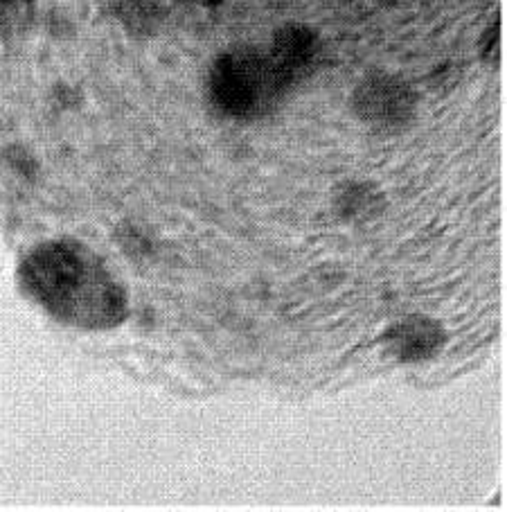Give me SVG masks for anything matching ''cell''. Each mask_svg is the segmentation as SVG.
I'll use <instances>...</instances> for the list:
<instances>
[{"instance_id":"6da1fadb","label":"cell","mask_w":507,"mask_h":512,"mask_svg":"<svg viewBox=\"0 0 507 512\" xmlns=\"http://www.w3.org/2000/svg\"><path fill=\"white\" fill-rule=\"evenodd\" d=\"M28 294L59 321L106 330L127 314V294L91 251L73 242H48L21 267Z\"/></svg>"},{"instance_id":"7a4b0ae2","label":"cell","mask_w":507,"mask_h":512,"mask_svg":"<svg viewBox=\"0 0 507 512\" xmlns=\"http://www.w3.org/2000/svg\"><path fill=\"white\" fill-rule=\"evenodd\" d=\"M287 91L269 55L257 50L228 52L210 70L212 104L228 118H262L278 107Z\"/></svg>"},{"instance_id":"3957f363","label":"cell","mask_w":507,"mask_h":512,"mask_svg":"<svg viewBox=\"0 0 507 512\" xmlns=\"http://www.w3.org/2000/svg\"><path fill=\"white\" fill-rule=\"evenodd\" d=\"M354 113L375 131L408 127L417 111V95L406 79L390 73L363 77L352 95Z\"/></svg>"},{"instance_id":"277c9868","label":"cell","mask_w":507,"mask_h":512,"mask_svg":"<svg viewBox=\"0 0 507 512\" xmlns=\"http://www.w3.org/2000/svg\"><path fill=\"white\" fill-rule=\"evenodd\" d=\"M318 37L307 25L289 23L275 32L269 59L278 70L284 86L291 88L298 79L307 77L318 59Z\"/></svg>"},{"instance_id":"5b68a950","label":"cell","mask_w":507,"mask_h":512,"mask_svg":"<svg viewBox=\"0 0 507 512\" xmlns=\"http://www.w3.org/2000/svg\"><path fill=\"white\" fill-rule=\"evenodd\" d=\"M444 341H447V334L442 325L426 316H411V319L393 325L386 334L388 350L406 364L433 359L442 350Z\"/></svg>"},{"instance_id":"8992f818","label":"cell","mask_w":507,"mask_h":512,"mask_svg":"<svg viewBox=\"0 0 507 512\" xmlns=\"http://www.w3.org/2000/svg\"><path fill=\"white\" fill-rule=\"evenodd\" d=\"M332 206L343 222H370L381 215L386 197L370 181H345L336 188Z\"/></svg>"},{"instance_id":"52a82bcc","label":"cell","mask_w":507,"mask_h":512,"mask_svg":"<svg viewBox=\"0 0 507 512\" xmlns=\"http://www.w3.org/2000/svg\"><path fill=\"white\" fill-rule=\"evenodd\" d=\"M156 19V0H124V23L145 25Z\"/></svg>"},{"instance_id":"ba28073f","label":"cell","mask_w":507,"mask_h":512,"mask_svg":"<svg viewBox=\"0 0 507 512\" xmlns=\"http://www.w3.org/2000/svg\"><path fill=\"white\" fill-rule=\"evenodd\" d=\"M480 55H483L485 61H494V64H498V59H501V32H498V21L485 32Z\"/></svg>"},{"instance_id":"9c48e42d","label":"cell","mask_w":507,"mask_h":512,"mask_svg":"<svg viewBox=\"0 0 507 512\" xmlns=\"http://www.w3.org/2000/svg\"><path fill=\"white\" fill-rule=\"evenodd\" d=\"M190 3H197V5H219V3H224V0H190Z\"/></svg>"}]
</instances>
